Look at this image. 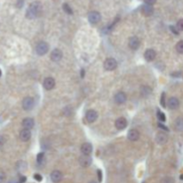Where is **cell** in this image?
Here are the masks:
<instances>
[{
    "instance_id": "obj_32",
    "label": "cell",
    "mask_w": 183,
    "mask_h": 183,
    "mask_svg": "<svg viewBox=\"0 0 183 183\" xmlns=\"http://www.w3.org/2000/svg\"><path fill=\"white\" fill-rule=\"evenodd\" d=\"M5 180V174L3 171H0V183H2Z\"/></svg>"
},
{
    "instance_id": "obj_14",
    "label": "cell",
    "mask_w": 183,
    "mask_h": 183,
    "mask_svg": "<svg viewBox=\"0 0 183 183\" xmlns=\"http://www.w3.org/2000/svg\"><path fill=\"white\" fill-rule=\"evenodd\" d=\"M79 164L82 167H88V166L90 165L92 160L89 156H82V157L79 158Z\"/></svg>"
},
{
    "instance_id": "obj_17",
    "label": "cell",
    "mask_w": 183,
    "mask_h": 183,
    "mask_svg": "<svg viewBox=\"0 0 183 183\" xmlns=\"http://www.w3.org/2000/svg\"><path fill=\"white\" fill-rule=\"evenodd\" d=\"M86 119L89 122H94L97 119V113L95 110H89L86 113Z\"/></svg>"
},
{
    "instance_id": "obj_18",
    "label": "cell",
    "mask_w": 183,
    "mask_h": 183,
    "mask_svg": "<svg viewBox=\"0 0 183 183\" xmlns=\"http://www.w3.org/2000/svg\"><path fill=\"white\" fill-rule=\"evenodd\" d=\"M31 137V132L28 129H23V131L20 132V139L23 141H28Z\"/></svg>"
},
{
    "instance_id": "obj_31",
    "label": "cell",
    "mask_w": 183,
    "mask_h": 183,
    "mask_svg": "<svg viewBox=\"0 0 183 183\" xmlns=\"http://www.w3.org/2000/svg\"><path fill=\"white\" fill-rule=\"evenodd\" d=\"M170 30L172 31V33H174L175 35H179V30L174 26H171Z\"/></svg>"
},
{
    "instance_id": "obj_11",
    "label": "cell",
    "mask_w": 183,
    "mask_h": 183,
    "mask_svg": "<svg viewBox=\"0 0 183 183\" xmlns=\"http://www.w3.org/2000/svg\"><path fill=\"white\" fill-rule=\"evenodd\" d=\"M50 178H51L53 182L58 183L62 181V179H63V174H62V172H61L60 171H53L52 172H51Z\"/></svg>"
},
{
    "instance_id": "obj_1",
    "label": "cell",
    "mask_w": 183,
    "mask_h": 183,
    "mask_svg": "<svg viewBox=\"0 0 183 183\" xmlns=\"http://www.w3.org/2000/svg\"><path fill=\"white\" fill-rule=\"evenodd\" d=\"M41 12V5L39 2H33L28 8L26 13L27 18L34 19L36 18Z\"/></svg>"
},
{
    "instance_id": "obj_3",
    "label": "cell",
    "mask_w": 183,
    "mask_h": 183,
    "mask_svg": "<svg viewBox=\"0 0 183 183\" xmlns=\"http://www.w3.org/2000/svg\"><path fill=\"white\" fill-rule=\"evenodd\" d=\"M117 67V62L114 58H107L104 63V68L106 71H114Z\"/></svg>"
},
{
    "instance_id": "obj_9",
    "label": "cell",
    "mask_w": 183,
    "mask_h": 183,
    "mask_svg": "<svg viewBox=\"0 0 183 183\" xmlns=\"http://www.w3.org/2000/svg\"><path fill=\"white\" fill-rule=\"evenodd\" d=\"M126 100H127V96L124 92H118L114 96V101H115V103H117L119 105L125 103Z\"/></svg>"
},
{
    "instance_id": "obj_27",
    "label": "cell",
    "mask_w": 183,
    "mask_h": 183,
    "mask_svg": "<svg viewBox=\"0 0 183 183\" xmlns=\"http://www.w3.org/2000/svg\"><path fill=\"white\" fill-rule=\"evenodd\" d=\"M63 9H64V11H65L66 13H68V14H72V8L68 5V4H64Z\"/></svg>"
},
{
    "instance_id": "obj_34",
    "label": "cell",
    "mask_w": 183,
    "mask_h": 183,
    "mask_svg": "<svg viewBox=\"0 0 183 183\" xmlns=\"http://www.w3.org/2000/svg\"><path fill=\"white\" fill-rule=\"evenodd\" d=\"M145 2H146V5H154V4L157 2V0H145Z\"/></svg>"
},
{
    "instance_id": "obj_33",
    "label": "cell",
    "mask_w": 183,
    "mask_h": 183,
    "mask_svg": "<svg viewBox=\"0 0 183 183\" xmlns=\"http://www.w3.org/2000/svg\"><path fill=\"white\" fill-rule=\"evenodd\" d=\"M34 179H35L36 181H42V176H41L40 174L36 173V174L34 175Z\"/></svg>"
},
{
    "instance_id": "obj_36",
    "label": "cell",
    "mask_w": 183,
    "mask_h": 183,
    "mask_svg": "<svg viewBox=\"0 0 183 183\" xmlns=\"http://www.w3.org/2000/svg\"><path fill=\"white\" fill-rule=\"evenodd\" d=\"M97 175H98V180H99V181H102V171L100 170L97 171Z\"/></svg>"
},
{
    "instance_id": "obj_16",
    "label": "cell",
    "mask_w": 183,
    "mask_h": 183,
    "mask_svg": "<svg viewBox=\"0 0 183 183\" xmlns=\"http://www.w3.org/2000/svg\"><path fill=\"white\" fill-rule=\"evenodd\" d=\"M139 136H140V134H139V131L135 130V129H132L128 132V139L131 141H137L139 139Z\"/></svg>"
},
{
    "instance_id": "obj_41",
    "label": "cell",
    "mask_w": 183,
    "mask_h": 183,
    "mask_svg": "<svg viewBox=\"0 0 183 183\" xmlns=\"http://www.w3.org/2000/svg\"><path fill=\"white\" fill-rule=\"evenodd\" d=\"M1 75H2V72H1V70H0V77H1Z\"/></svg>"
},
{
    "instance_id": "obj_10",
    "label": "cell",
    "mask_w": 183,
    "mask_h": 183,
    "mask_svg": "<svg viewBox=\"0 0 183 183\" xmlns=\"http://www.w3.org/2000/svg\"><path fill=\"white\" fill-rule=\"evenodd\" d=\"M80 150H81V153L83 156H90L92 153V150H93V147H92V145L90 143H84L82 144L81 147H80Z\"/></svg>"
},
{
    "instance_id": "obj_40",
    "label": "cell",
    "mask_w": 183,
    "mask_h": 183,
    "mask_svg": "<svg viewBox=\"0 0 183 183\" xmlns=\"http://www.w3.org/2000/svg\"><path fill=\"white\" fill-rule=\"evenodd\" d=\"M84 72H85V71H84V70H81V78L84 77Z\"/></svg>"
},
{
    "instance_id": "obj_38",
    "label": "cell",
    "mask_w": 183,
    "mask_h": 183,
    "mask_svg": "<svg viewBox=\"0 0 183 183\" xmlns=\"http://www.w3.org/2000/svg\"><path fill=\"white\" fill-rule=\"evenodd\" d=\"M158 126H159V127H160L161 129L164 130V131H168L167 127H166V126H164V125H163V124H161V123H159V124H158Z\"/></svg>"
},
{
    "instance_id": "obj_42",
    "label": "cell",
    "mask_w": 183,
    "mask_h": 183,
    "mask_svg": "<svg viewBox=\"0 0 183 183\" xmlns=\"http://www.w3.org/2000/svg\"><path fill=\"white\" fill-rule=\"evenodd\" d=\"M90 183H97V182H96V181H90Z\"/></svg>"
},
{
    "instance_id": "obj_21",
    "label": "cell",
    "mask_w": 183,
    "mask_h": 183,
    "mask_svg": "<svg viewBox=\"0 0 183 183\" xmlns=\"http://www.w3.org/2000/svg\"><path fill=\"white\" fill-rule=\"evenodd\" d=\"M23 126L24 127V129L30 130L31 128H33L34 126V121L31 118H25L23 121Z\"/></svg>"
},
{
    "instance_id": "obj_35",
    "label": "cell",
    "mask_w": 183,
    "mask_h": 183,
    "mask_svg": "<svg viewBox=\"0 0 183 183\" xmlns=\"http://www.w3.org/2000/svg\"><path fill=\"white\" fill-rule=\"evenodd\" d=\"M25 181H26V177L21 176V177H20V180H19V183H24Z\"/></svg>"
},
{
    "instance_id": "obj_24",
    "label": "cell",
    "mask_w": 183,
    "mask_h": 183,
    "mask_svg": "<svg viewBox=\"0 0 183 183\" xmlns=\"http://www.w3.org/2000/svg\"><path fill=\"white\" fill-rule=\"evenodd\" d=\"M176 50L180 54H183V40H181L176 45Z\"/></svg>"
},
{
    "instance_id": "obj_15",
    "label": "cell",
    "mask_w": 183,
    "mask_h": 183,
    "mask_svg": "<svg viewBox=\"0 0 183 183\" xmlns=\"http://www.w3.org/2000/svg\"><path fill=\"white\" fill-rule=\"evenodd\" d=\"M156 56H157V53H156V51H155L154 49H152V48L147 49L144 54L145 59H146L147 62H151V61H153V60L156 58Z\"/></svg>"
},
{
    "instance_id": "obj_13",
    "label": "cell",
    "mask_w": 183,
    "mask_h": 183,
    "mask_svg": "<svg viewBox=\"0 0 183 183\" xmlns=\"http://www.w3.org/2000/svg\"><path fill=\"white\" fill-rule=\"evenodd\" d=\"M127 124H128L127 120L123 117L118 118L115 121V127L118 130H124L127 127Z\"/></svg>"
},
{
    "instance_id": "obj_6",
    "label": "cell",
    "mask_w": 183,
    "mask_h": 183,
    "mask_svg": "<svg viewBox=\"0 0 183 183\" xmlns=\"http://www.w3.org/2000/svg\"><path fill=\"white\" fill-rule=\"evenodd\" d=\"M88 19L90 21V23L92 24H96L100 20H101V15L98 12H91L89 13Z\"/></svg>"
},
{
    "instance_id": "obj_20",
    "label": "cell",
    "mask_w": 183,
    "mask_h": 183,
    "mask_svg": "<svg viewBox=\"0 0 183 183\" xmlns=\"http://www.w3.org/2000/svg\"><path fill=\"white\" fill-rule=\"evenodd\" d=\"M141 11H142V13L144 14L145 16H150V15H152L153 13H154V8H153L152 5L146 4L145 5H143Z\"/></svg>"
},
{
    "instance_id": "obj_37",
    "label": "cell",
    "mask_w": 183,
    "mask_h": 183,
    "mask_svg": "<svg viewBox=\"0 0 183 183\" xmlns=\"http://www.w3.org/2000/svg\"><path fill=\"white\" fill-rule=\"evenodd\" d=\"M5 138L4 137H0V146H3L4 145V143H5Z\"/></svg>"
},
{
    "instance_id": "obj_29",
    "label": "cell",
    "mask_w": 183,
    "mask_h": 183,
    "mask_svg": "<svg viewBox=\"0 0 183 183\" xmlns=\"http://www.w3.org/2000/svg\"><path fill=\"white\" fill-rule=\"evenodd\" d=\"M163 183H174V180L171 177H166V178L164 179Z\"/></svg>"
},
{
    "instance_id": "obj_39",
    "label": "cell",
    "mask_w": 183,
    "mask_h": 183,
    "mask_svg": "<svg viewBox=\"0 0 183 183\" xmlns=\"http://www.w3.org/2000/svg\"><path fill=\"white\" fill-rule=\"evenodd\" d=\"M8 183H19V181H17L15 180H11L10 181H8Z\"/></svg>"
},
{
    "instance_id": "obj_26",
    "label": "cell",
    "mask_w": 183,
    "mask_h": 183,
    "mask_svg": "<svg viewBox=\"0 0 183 183\" xmlns=\"http://www.w3.org/2000/svg\"><path fill=\"white\" fill-rule=\"evenodd\" d=\"M157 115L159 121H166V117H165V115H164V114L160 110L157 111Z\"/></svg>"
},
{
    "instance_id": "obj_25",
    "label": "cell",
    "mask_w": 183,
    "mask_h": 183,
    "mask_svg": "<svg viewBox=\"0 0 183 183\" xmlns=\"http://www.w3.org/2000/svg\"><path fill=\"white\" fill-rule=\"evenodd\" d=\"M44 162H45V155H44V153H39L38 157H37V163L39 164H41Z\"/></svg>"
},
{
    "instance_id": "obj_5",
    "label": "cell",
    "mask_w": 183,
    "mask_h": 183,
    "mask_svg": "<svg viewBox=\"0 0 183 183\" xmlns=\"http://www.w3.org/2000/svg\"><path fill=\"white\" fill-rule=\"evenodd\" d=\"M34 106V99L30 97H25L23 100V108L26 111H30L33 108Z\"/></svg>"
},
{
    "instance_id": "obj_7",
    "label": "cell",
    "mask_w": 183,
    "mask_h": 183,
    "mask_svg": "<svg viewBox=\"0 0 183 183\" xmlns=\"http://www.w3.org/2000/svg\"><path fill=\"white\" fill-rule=\"evenodd\" d=\"M62 57H63V53L58 48L54 49L50 54V58L53 62H59L62 59Z\"/></svg>"
},
{
    "instance_id": "obj_8",
    "label": "cell",
    "mask_w": 183,
    "mask_h": 183,
    "mask_svg": "<svg viewBox=\"0 0 183 183\" xmlns=\"http://www.w3.org/2000/svg\"><path fill=\"white\" fill-rule=\"evenodd\" d=\"M55 85V79L52 77H48V78L45 79L44 81H43V86L48 90H50L54 89Z\"/></svg>"
},
{
    "instance_id": "obj_4",
    "label": "cell",
    "mask_w": 183,
    "mask_h": 183,
    "mask_svg": "<svg viewBox=\"0 0 183 183\" xmlns=\"http://www.w3.org/2000/svg\"><path fill=\"white\" fill-rule=\"evenodd\" d=\"M167 140H168V136L166 135L165 132H164V131H159V132H157V136H156V141L157 142V144H165V143L167 142Z\"/></svg>"
},
{
    "instance_id": "obj_28",
    "label": "cell",
    "mask_w": 183,
    "mask_h": 183,
    "mask_svg": "<svg viewBox=\"0 0 183 183\" xmlns=\"http://www.w3.org/2000/svg\"><path fill=\"white\" fill-rule=\"evenodd\" d=\"M176 28H177L179 30L182 31L183 30V19H181L180 21H178V23H177V25H176Z\"/></svg>"
},
{
    "instance_id": "obj_12",
    "label": "cell",
    "mask_w": 183,
    "mask_h": 183,
    "mask_svg": "<svg viewBox=\"0 0 183 183\" xmlns=\"http://www.w3.org/2000/svg\"><path fill=\"white\" fill-rule=\"evenodd\" d=\"M140 46V40L137 37H131L129 39V47L133 50H137Z\"/></svg>"
},
{
    "instance_id": "obj_19",
    "label": "cell",
    "mask_w": 183,
    "mask_h": 183,
    "mask_svg": "<svg viewBox=\"0 0 183 183\" xmlns=\"http://www.w3.org/2000/svg\"><path fill=\"white\" fill-rule=\"evenodd\" d=\"M167 105L169 106L170 109H177L180 105V102H179V99L176 98V97H171L168 100V103Z\"/></svg>"
},
{
    "instance_id": "obj_30",
    "label": "cell",
    "mask_w": 183,
    "mask_h": 183,
    "mask_svg": "<svg viewBox=\"0 0 183 183\" xmlns=\"http://www.w3.org/2000/svg\"><path fill=\"white\" fill-rule=\"evenodd\" d=\"M161 105H163L164 107H165V93L162 94V97H161Z\"/></svg>"
},
{
    "instance_id": "obj_2",
    "label": "cell",
    "mask_w": 183,
    "mask_h": 183,
    "mask_svg": "<svg viewBox=\"0 0 183 183\" xmlns=\"http://www.w3.org/2000/svg\"><path fill=\"white\" fill-rule=\"evenodd\" d=\"M49 49V47H48V44L45 41H41L39 42V44L36 46V53L39 55H46Z\"/></svg>"
},
{
    "instance_id": "obj_23",
    "label": "cell",
    "mask_w": 183,
    "mask_h": 183,
    "mask_svg": "<svg viewBox=\"0 0 183 183\" xmlns=\"http://www.w3.org/2000/svg\"><path fill=\"white\" fill-rule=\"evenodd\" d=\"M141 95L143 96V97H147V96H149L150 94H151V92H152V90L149 88V87H147V86H143L142 88H141Z\"/></svg>"
},
{
    "instance_id": "obj_22",
    "label": "cell",
    "mask_w": 183,
    "mask_h": 183,
    "mask_svg": "<svg viewBox=\"0 0 183 183\" xmlns=\"http://www.w3.org/2000/svg\"><path fill=\"white\" fill-rule=\"evenodd\" d=\"M175 128L178 131H183V119L182 118H178L175 121Z\"/></svg>"
}]
</instances>
